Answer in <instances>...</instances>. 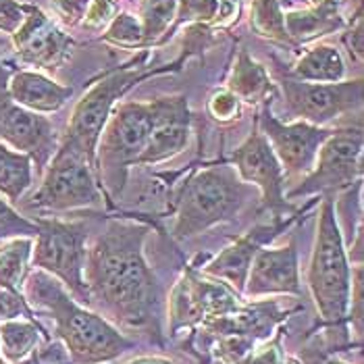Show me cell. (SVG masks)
<instances>
[{
  "label": "cell",
  "mask_w": 364,
  "mask_h": 364,
  "mask_svg": "<svg viewBox=\"0 0 364 364\" xmlns=\"http://www.w3.org/2000/svg\"><path fill=\"white\" fill-rule=\"evenodd\" d=\"M150 227L129 219H109L87 248L85 285L90 309L127 333L163 341V291L146 260Z\"/></svg>",
  "instance_id": "obj_1"
},
{
  "label": "cell",
  "mask_w": 364,
  "mask_h": 364,
  "mask_svg": "<svg viewBox=\"0 0 364 364\" xmlns=\"http://www.w3.org/2000/svg\"><path fill=\"white\" fill-rule=\"evenodd\" d=\"M23 296L33 312H46L55 323L56 339L65 346L73 364H107L136 348L96 310L80 304L58 279L33 269L23 283Z\"/></svg>",
  "instance_id": "obj_2"
},
{
  "label": "cell",
  "mask_w": 364,
  "mask_h": 364,
  "mask_svg": "<svg viewBox=\"0 0 364 364\" xmlns=\"http://www.w3.org/2000/svg\"><path fill=\"white\" fill-rule=\"evenodd\" d=\"M196 56L190 48L183 46L181 55L171 63L163 65H148L150 50H140L136 58H132L125 65H119L111 71L102 73L96 82H92L87 92L77 100L75 109L69 117L67 129L60 136L58 144H65L77 152H82L85 159L96 168V146L100 140V134L111 117L112 109L121 102V98L134 90L141 82L156 77L177 73L186 67L188 58Z\"/></svg>",
  "instance_id": "obj_3"
},
{
  "label": "cell",
  "mask_w": 364,
  "mask_h": 364,
  "mask_svg": "<svg viewBox=\"0 0 364 364\" xmlns=\"http://www.w3.org/2000/svg\"><path fill=\"white\" fill-rule=\"evenodd\" d=\"M254 190L231 165L198 168L177 190L173 237L190 240L235 221L254 198Z\"/></svg>",
  "instance_id": "obj_4"
},
{
  "label": "cell",
  "mask_w": 364,
  "mask_h": 364,
  "mask_svg": "<svg viewBox=\"0 0 364 364\" xmlns=\"http://www.w3.org/2000/svg\"><path fill=\"white\" fill-rule=\"evenodd\" d=\"M306 283L321 323L329 329L343 327L352 291V262L348 258L333 196H321Z\"/></svg>",
  "instance_id": "obj_5"
},
{
  "label": "cell",
  "mask_w": 364,
  "mask_h": 364,
  "mask_svg": "<svg viewBox=\"0 0 364 364\" xmlns=\"http://www.w3.org/2000/svg\"><path fill=\"white\" fill-rule=\"evenodd\" d=\"M159 109V98L119 102L112 109L96 146V175L109 200L125 190L129 168L136 167L152 136Z\"/></svg>",
  "instance_id": "obj_6"
},
{
  "label": "cell",
  "mask_w": 364,
  "mask_h": 364,
  "mask_svg": "<svg viewBox=\"0 0 364 364\" xmlns=\"http://www.w3.org/2000/svg\"><path fill=\"white\" fill-rule=\"evenodd\" d=\"M105 190L98 181L96 168L82 152L58 144L55 156L42 173L40 188L29 196V210L67 213L77 208H92L105 202ZM107 204L112 206L107 198Z\"/></svg>",
  "instance_id": "obj_7"
},
{
  "label": "cell",
  "mask_w": 364,
  "mask_h": 364,
  "mask_svg": "<svg viewBox=\"0 0 364 364\" xmlns=\"http://www.w3.org/2000/svg\"><path fill=\"white\" fill-rule=\"evenodd\" d=\"M38 233L33 237L31 267L40 269L63 283V287L90 309V294L85 285L87 260V227L82 221L36 219Z\"/></svg>",
  "instance_id": "obj_8"
},
{
  "label": "cell",
  "mask_w": 364,
  "mask_h": 364,
  "mask_svg": "<svg viewBox=\"0 0 364 364\" xmlns=\"http://www.w3.org/2000/svg\"><path fill=\"white\" fill-rule=\"evenodd\" d=\"M363 144L360 127H336L321 144L312 168L285 198L333 196L350 190L363 179Z\"/></svg>",
  "instance_id": "obj_9"
},
{
  "label": "cell",
  "mask_w": 364,
  "mask_h": 364,
  "mask_svg": "<svg viewBox=\"0 0 364 364\" xmlns=\"http://www.w3.org/2000/svg\"><path fill=\"white\" fill-rule=\"evenodd\" d=\"M279 84L285 98V119L291 121H306L327 127L341 114L363 107V77L343 80L337 84H310L285 73L279 75Z\"/></svg>",
  "instance_id": "obj_10"
},
{
  "label": "cell",
  "mask_w": 364,
  "mask_h": 364,
  "mask_svg": "<svg viewBox=\"0 0 364 364\" xmlns=\"http://www.w3.org/2000/svg\"><path fill=\"white\" fill-rule=\"evenodd\" d=\"M237 175L260 192V204L273 217L291 215V204L285 198V173L264 134L254 125L248 138L229 156Z\"/></svg>",
  "instance_id": "obj_11"
},
{
  "label": "cell",
  "mask_w": 364,
  "mask_h": 364,
  "mask_svg": "<svg viewBox=\"0 0 364 364\" xmlns=\"http://www.w3.org/2000/svg\"><path fill=\"white\" fill-rule=\"evenodd\" d=\"M256 125L271 144L285 179L306 175L314 165L321 144L333 132V127H318L306 121H281L273 112L271 100L262 105Z\"/></svg>",
  "instance_id": "obj_12"
},
{
  "label": "cell",
  "mask_w": 364,
  "mask_h": 364,
  "mask_svg": "<svg viewBox=\"0 0 364 364\" xmlns=\"http://www.w3.org/2000/svg\"><path fill=\"white\" fill-rule=\"evenodd\" d=\"M17 58L36 71H56L75 50V40L40 6L23 2V21L11 33Z\"/></svg>",
  "instance_id": "obj_13"
},
{
  "label": "cell",
  "mask_w": 364,
  "mask_h": 364,
  "mask_svg": "<svg viewBox=\"0 0 364 364\" xmlns=\"http://www.w3.org/2000/svg\"><path fill=\"white\" fill-rule=\"evenodd\" d=\"M0 141L28 154L38 175L44 173L58 148V134L46 114L28 111L9 94L0 82Z\"/></svg>",
  "instance_id": "obj_14"
},
{
  "label": "cell",
  "mask_w": 364,
  "mask_h": 364,
  "mask_svg": "<svg viewBox=\"0 0 364 364\" xmlns=\"http://www.w3.org/2000/svg\"><path fill=\"white\" fill-rule=\"evenodd\" d=\"M300 254L296 240H289L279 248H260L248 271L244 285V298H273V296H300Z\"/></svg>",
  "instance_id": "obj_15"
},
{
  "label": "cell",
  "mask_w": 364,
  "mask_h": 364,
  "mask_svg": "<svg viewBox=\"0 0 364 364\" xmlns=\"http://www.w3.org/2000/svg\"><path fill=\"white\" fill-rule=\"evenodd\" d=\"M294 217L289 215L285 221L281 217H275L271 225H258L250 229L246 235L237 237L233 244H229L217 256H213L206 264H202L198 271L213 277V279L223 281L233 291H237L244 298V285L248 279V271L252 267V260L256 252L264 246H269L281 231H285Z\"/></svg>",
  "instance_id": "obj_16"
},
{
  "label": "cell",
  "mask_w": 364,
  "mask_h": 364,
  "mask_svg": "<svg viewBox=\"0 0 364 364\" xmlns=\"http://www.w3.org/2000/svg\"><path fill=\"white\" fill-rule=\"evenodd\" d=\"M161 109L146 150L141 152L136 167L159 165L181 154L192 138V111L183 94L159 96Z\"/></svg>",
  "instance_id": "obj_17"
},
{
  "label": "cell",
  "mask_w": 364,
  "mask_h": 364,
  "mask_svg": "<svg viewBox=\"0 0 364 364\" xmlns=\"http://www.w3.org/2000/svg\"><path fill=\"white\" fill-rule=\"evenodd\" d=\"M6 94L28 111L53 114L69 102V98L73 96V87L58 84L42 71L19 69L9 77Z\"/></svg>",
  "instance_id": "obj_18"
},
{
  "label": "cell",
  "mask_w": 364,
  "mask_h": 364,
  "mask_svg": "<svg viewBox=\"0 0 364 364\" xmlns=\"http://www.w3.org/2000/svg\"><path fill=\"white\" fill-rule=\"evenodd\" d=\"M283 21L287 38L296 50L329 33L341 31L348 23L341 15V0H318L306 9L287 11Z\"/></svg>",
  "instance_id": "obj_19"
},
{
  "label": "cell",
  "mask_w": 364,
  "mask_h": 364,
  "mask_svg": "<svg viewBox=\"0 0 364 364\" xmlns=\"http://www.w3.org/2000/svg\"><path fill=\"white\" fill-rule=\"evenodd\" d=\"M225 90H229L242 105L256 107V105L269 102L275 96L277 85L273 84V80L262 63L252 58L246 48H240L235 63L229 71Z\"/></svg>",
  "instance_id": "obj_20"
},
{
  "label": "cell",
  "mask_w": 364,
  "mask_h": 364,
  "mask_svg": "<svg viewBox=\"0 0 364 364\" xmlns=\"http://www.w3.org/2000/svg\"><path fill=\"white\" fill-rule=\"evenodd\" d=\"M289 75L310 84H337L346 80V63L337 46L314 44L300 55Z\"/></svg>",
  "instance_id": "obj_21"
},
{
  "label": "cell",
  "mask_w": 364,
  "mask_h": 364,
  "mask_svg": "<svg viewBox=\"0 0 364 364\" xmlns=\"http://www.w3.org/2000/svg\"><path fill=\"white\" fill-rule=\"evenodd\" d=\"M237 13V6L233 0H179L175 19L165 33L163 44L175 36V31L183 26H206V28H223L229 19H233Z\"/></svg>",
  "instance_id": "obj_22"
},
{
  "label": "cell",
  "mask_w": 364,
  "mask_h": 364,
  "mask_svg": "<svg viewBox=\"0 0 364 364\" xmlns=\"http://www.w3.org/2000/svg\"><path fill=\"white\" fill-rule=\"evenodd\" d=\"M50 339L46 329L29 318H13L0 323V354L4 363L17 364L31 358L40 339Z\"/></svg>",
  "instance_id": "obj_23"
},
{
  "label": "cell",
  "mask_w": 364,
  "mask_h": 364,
  "mask_svg": "<svg viewBox=\"0 0 364 364\" xmlns=\"http://www.w3.org/2000/svg\"><path fill=\"white\" fill-rule=\"evenodd\" d=\"M36 168L28 154L17 152L0 141V196L13 206L21 202L33 186Z\"/></svg>",
  "instance_id": "obj_24"
},
{
  "label": "cell",
  "mask_w": 364,
  "mask_h": 364,
  "mask_svg": "<svg viewBox=\"0 0 364 364\" xmlns=\"http://www.w3.org/2000/svg\"><path fill=\"white\" fill-rule=\"evenodd\" d=\"M33 237H15L0 244V287L23 294V283L31 271Z\"/></svg>",
  "instance_id": "obj_25"
},
{
  "label": "cell",
  "mask_w": 364,
  "mask_h": 364,
  "mask_svg": "<svg viewBox=\"0 0 364 364\" xmlns=\"http://www.w3.org/2000/svg\"><path fill=\"white\" fill-rule=\"evenodd\" d=\"M138 19L144 29V48L152 50L161 46L165 33L171 28L179 0H136Z\"/></svg>",
  "instance_id": "obj_26"
},
{
  "label": "cell",
  "mask_w": 364,
  "mask_h": 364,
  "mask_svg": "<svg viewBox=\"0 0 364 364\" xmlns=\"http://www.w3.org/2000/svg\"><path fill=\"white\" fill-rule=\"evenodd\" d=\"M283 6L281 0H252L250 6V23L252 29L264 40L275 42L283 48L296 50L287 38L285 21H283Z\"/></svg>",
  "instance_id": "obj_27"
},
{
  "label": "cell",
  "mask_w": 364,
  "mask_h": 364,
  "mask_svg": "<svg viewBox=\"0 0 364 364\" xmlns=\"http://www.w3.org/2000/svg\"><path fill=\"white\" fill-rule=\"evenodd\" d=\"M100 40L111 46L125 48V50H146L140 19H138V15L127 13V11L117 13V17L105 28V33L100 36Z\"/></svg>",
  "instance_id": "obj_28"
},
{
  "label": "cell",
  "mask_w": 364,
  "mask_h": 364,
  "mask_svg": "<svg viewBox=\"0 0 364 364\" xmlns=\"http://www.w3.org/2000/svg\"><path fill=\"white\" fill-rule=\"evenodd\" d=\"M256 346L258 341L252 337L229 333V336L213 337L210 352L215 354V358H219L225 364H246Z\"/></svg>",
  "instance_id": "obj_29"
},
{
  "label": "cell",
  "mask_w": 364,
  "mask_h": 364,
  "mask_svg": "<svg viewBox=\"0 0 364 364\" xmlns=\"http://www.w3.org/2000/svg\"><path fill=\"white\" fill-rule=\"evenodd\" d=\"M38 221L23 217L15 206L0 196V244L15 240V237H36Z\"/></svg>",
  "instance_id": "obj_30"
},
{
  "label": "cell",
  "mask_w": 364,
  "mask_h": 364,
  "mask_svg": "<svg viewBox=\"0 0 364 364\" xmlns=\"http://www.w3.org/2000/svg\"><path fill=\"white\" fill-rule=\"evenodd\" d=\"M244 105L229 92V90H219L215 92L208 102H206V112L213 121H217L219 125L233 123L242 117Z\"/></svg>",
  "instance_id": "obj_31"
},
{
  "label": "cell",
  "mask_w": 364,
  "mask_h": 364,
  "mask_svg": "<svg viewBox=\"0 0 364 364\" xmlns=\"http://www.w3.org/2000/svg\"><path fill=\"white\" fill-rule=\"evenodd\" d=\"M346 325L352 327V333L360 343L363 341V264L352 267V291H350Z\"/></svg>",
  "instance_id": "obj_32"
},
{
  "label": "cell",
  "mask_w": 364,
  "mask_h": 364,
  "mask_svg": "<svg viewBox=\"0 0 364 364\" xmlns=\"http://www.w3.org/2000/svg\"><path fill=\"white\" fill-rule=\"evenodd\" d=\"M13 318H29V321L40 323L23 294L0 287V323L13 321Z\"/></svg>",
  "instance_id": "obj_33"
},
{
  "label": "cell",
  "mask_w": 364,
  "mask_h": 364,
  "mask_svg": "<svg viewBox=\"0 0 364 364\" xmlns=\"http://www.w3.org/2000/svg\"><path fill=\"white\" fill-rule=\"evenodd\" d=\"M341 42L343 46L348 48L350 56L363 65L364 58V19H363V4L358 2L356 4V11H354V17L346 23V33L341 36Z\"/></svg>",
  "instance_id": "obj_34"
},
{
  "label": "cell",
  "mask_w": 364,
  "mask_h": 364,
  "mask_svg": "<svg viewBox=\"0 0 364 364\" xmlns=\"http://www.w3.org/2000/svg\"><path fill=\"white\" fill-rule=\"evenodd\" d=\"M119 11H121L119 0H90L82 28L90 29V31L105 29L117 17Z\"/></svg>",
  "instance_id": "obj_35"
},
{
  "label": "cell",
  "mask_w": 364,
  "mask_h": 364,
  "mask_svg": "<svg viewBox=\"0 0 364 364\" xmlns=\"http://www.w3.org/2000/svg\"><path fill=\"white\" fill-rule=\"evenodd\" d=\"M281 336H283V331L277 329L273 337H269L267 341H260L254 348V352L246 360V364H285V354L281 348Z\"/></svg>",
  "instance_id": "obj_36"
},
{
  "label": "cell",
  "mask_w": 364,
  "mask_h": 364,
  "mask_svg": "<svg viewBox=\"0 0 364 364\" xmlns=\"http://www.w3.org/2000/svg\"><path fill=\"white\" fill-rule=\"evenodd\" d=\"M50 4L65 28H77L84 21L90 0H50Z\"/></svg>",
  "instance_id": "obj_37"
},
{
  "label": "cell",
  "mask_w": 364,
  "mask_h": 364,
  "mask_svg": "<svg viewBox=\"0 0 364 364\" xmlns=\"http://www.w3.org/2000/svg\"><path fill=\"white\" fill-rule=\"evenodd\" d=\"M23 21V2L0 0V33L11 36Z\"/></svg>",
  "instance_id": "obj_38"
},
{
  "label": "cell",
  "mask_w": 364,
  "mask_h": 364,
  "mask_svg": "<svg viewBox=\"0 0 364 364\" xmlns=\"http://www.w3.org/2000/svg\"><path fill=\"white\" fill-rule=\"evenodd\" d=\"M123 364H175L167 356H156V354H144V356H136L132 360Z\"/></svg>",
  "instance_id": "obj_39"
},
{
  "label": "cell",
  "mask_w": 364,
  "mask_h": 364,
  "mask_svg": "<svg viewBox=\"0 0 364 364\" xmlns=\"http://www.w3.org/2000/svg\"><path fill=\"white\" fill-rule=\"evenodd\" d=\"M302 364H318L321 360V352H304V356H300Z\"/></svg>",
  "instance_id": "obj_40"
},
{
  "label": "cell",
  "mask_w": 364,
  "mask_h": 364,
  "mask_svg": "<svg viewBox=\"0 0 364 364\" xmlns=\"http://www.w3.org/2000/svg\"><path fill=\"white\" fill-rule=\"evenodd\" d=\"M318 364H350V363H346V360H341V358H337V356H323V354H321V360H318Z\"/></svg>",
  "instance_id": "obj_41"
},
{
  "label": "cell",
  "mask_w": 364,
  "mask_h": 364,
  "mask_svg": "<svg viewBox=\"0 0 364 364\" xmlns=\"http://www.w3.org/2000/svg\"><path fill=\"white\" fill-rule=\"evenodd\" d=\"M38 360H36V354L31 356V358H28V360H23V363H17V364H36ZM0 364H11V363H4V360H0Z\"/></svg>",
  "instance_id": "obj_42"
},
{
  "label": "cell",
  "mask_w": 364,
  "mask_h": 364,
  "mask_svg": "<svg viewBox=\"0 0 364 364\" xmlns=\"http://www.w3.org/2000/svg\"><path fill=\"white\" fill-rule=\"evenodd\" d=\"M4 46H6V40H4V38L0 36V48H4Z\"/></svg>",
  "instance_id": "obj_43"
},
{
  "label": "cell",
  "mask_w": 364,
  "mask_h": 364,
  "mask_svg": "<svg viewBox=\"0 0 364 364\" xmlns=\"http://www.w3.org/2000/svg\"><path fill=\"white\" fill-rule=\"evenodd\" d=\"M310 2H312V4H314V2H318V0H310Z\"/></svg>",
  "instance_id": "obj_44"
},
{
  "label": "cell",
  "mask_w": 364,
  "mask_h": 364,
  "mask_svg": "<svg viewBox=\"0 0 364 364\" xmlns=\"http://www.w3.org/2000/svg\"><path fill=\"white\" fill-rule=\"evenodd\" d=\"M0 360H2V354H0Z\"/></svg>",
  "instance_id": "obj_45"
},
{
  "label": "cell",
  "mask_w": 364,
  "mask_h": 364,
  "mask_svg": "<svg viewBox=\"0 0 364 364\" xmlns=\"http://www.w3.org/2000/svg\"><path fill=\"white\" fill-rule=\"evenodd\" d=\"M233 2H237V0H233Z\"/></svg>",
  "instance_id": "obj_46"
}]
</instances>
